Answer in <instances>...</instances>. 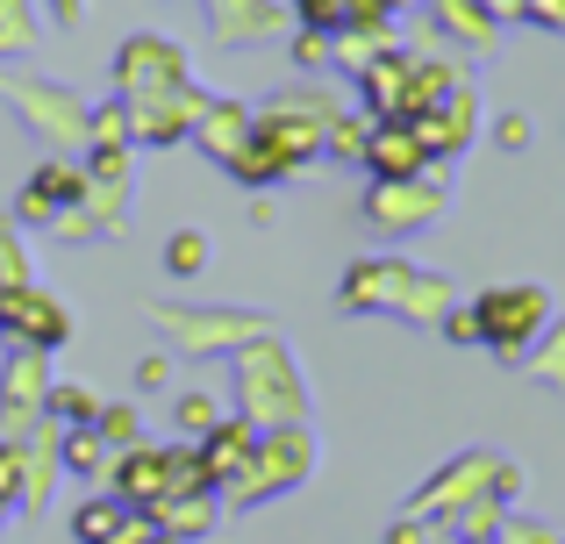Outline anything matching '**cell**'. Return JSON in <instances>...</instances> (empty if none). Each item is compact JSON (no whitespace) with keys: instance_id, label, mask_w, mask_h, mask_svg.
Instances as JSON below:
<instances>
[{"instance_id":"6da1fadb","label":"cell","mask_w":565,"mask_h":544,"mask_svg":"<svg viewBox=\"0 0 565 544\" xmlns=\"http://www.w3.org/2000/svg\"><path fill=\"white\" fill-rule=\"evenodd\" d=\"M236 402H244L250 430H294V423H308V387H301V373H294L279 337L244 344V359H236Z\"/></svg>"},{"instance_id":"7a4b0ae2","label":"cell","mask_w":565,"mask_h":544,"mask_svg":"<svg viewBox=\"0 0 565 544\" xmlns=\"http://www.w3.org/2000/svg\"><path fill=\"white\" fill-rule=\"evenodd\" d=\"M401 308V316L415 322H444V308H451V294H444V279L401 266V258H365L359 273L344 279V308Z\"/></svg>"},{"instance_id":"3957f363","label":"cell","mask_w":565,"mask_h":544,"mask_svg":"<svg viewBox=\"0 0 565 544\" xmlns=\"http://www.w3.org/2000/svg\"><path fill=\"white\" fill-rule=\"evenodd\" d=\"M472 316H480V344L501 351V359H523L530 344H537L544 330H552L558 301L544 287H487L480 301H472Z\"/></svg>"},{"instance_id":"277c9868","label":"cell","mask_w":565,"mask_h":544,"mask_svg":"<svg viewBox=\"0 0 565 544\" xmlns=\"http://www.w3.org/2000/svg\"><path fill=\"white\" fill-rule=\"evenodd\" d=\"M316 473V437L294 423V430H258V451L250 466L230 480V502H265V494H287Z\"/></svg>"},{"instance_id":"5b68a950","label":"cell","mask_w":565,"mask_h":544,"mask_svg":"<svg viewBox=\"0 0 565 544\" xmlns=\"http://www.w3.org/2000/svg\"><path fill=\"white\" fill-rule=\"evenodd\" d=\"M180 86H193V79H186V51L172 36H129L115 51V100L143 108V100H166Z\"/></svg>"},{"instance_id":"8992f818","label":"cell","mask_w":565,"mask_h":544,"mask_svg":"<svg viewBox=\"0 0 565 544\" xmlns=\"http://www.w3.org/2000/svg\"><path fill=\"white\" fill-rule=\"evenodd\" d=\"M444 215V172H415V180H373V194H365V223L380 230V237H408V230H429Z\"/></svg>"},{"instance_id":"52a82bcc","label":"cell","mask_w":565,"mask_h":544,"mask_svg":"<svg viewBox=\"0 0 565 544\" xmlns=\"http://www.w3.org/2000/svg\"><path fill=\"white\" fill-rule=\"evenodd\" d=\"M108 494H122L129 509H143V516H151V509L172 494V451H158V445H129V451H115V466H108Z\"/></svg>"},{"instance_id":"ba28073f","label":"cell","mask_w":565,"mask_h":544,"mask_svg":"<svg viewBox=\"0 0 565 544\" xmlns=\"http://www.w3.org/2000/svg\"><path fill=\"white\" fill-rule=\"evenodd\" d=\"M415 143H423L429 151V166H437V158H458L472 143V129H480V100H472V86H458L451 100H444V108H429V115H415Z\"/></svg>"},{"instance_id":"9c48e42d","label":"cell","mask_w":565,"mask_h":544,"mask_svg":"<svg viewBox=\"0 0 565 544\" xmlns=\"http://www.w3.org/2000/svg\"><path fill=\"white\" fill-rule=\"evenodd\" d=\"M57 209H86V166H57V158H51V166L29 172V186H22V201H14V215L51 230Z\"/></svg>"},{"instance_id":"30bf717a","label":"cell","mask_w":565,"mask_h":544,"mask_svg":"<svg viewBox=\"0 0 565 544\" xmlns=\"http://www.w3.org/2000/svg\"><path fill=\"white\" fill-rule=\"evenodd\" d=\"M201 108H207V100L193 94V86H180V94H166V100H143V108H129V143H137V151H151V143H180V137H193Z\"/></svg>"},{"instance_id":"8fae6325","label":"cell","mask_w":565,"mask_h":544,"mask_svg":"<svg viewBox=\"0 0 565 544\" xmlns=\"http://www.w3.org/2000/svg\"><path fill=\"white\" fill-rule=\"evenodd\" d=\"M359 100H365V115L373 122H408V51H380L373 65L359 72Z\"/></svg>"},{"instance_id":"7c38bea8","label":"cell","mask_w":565,"mask_h":544,"mask_svg":"<svg viewBox=\"0 0 565 544\" xmlns=\"http://www.w3.org/2000/svg\"><path fill=\"white\" fill-rule=\"evenodd\" d=\"M8 330L22 337V351H43V359H51V351L72 337V316H65V301L22 287V294H14V308H8Z\"/></svg>"},{"instance_id":"4fadbf2b","label":"cell","mask_w":565,"mask_h":544,"mask_svg":"<svg viewBox=\"0 0 565 544\" xmlns=\"http://www.w3.org/2000/svg\"><path fill=\"white\" fill-rule=\"evenodd\" d=\"M365 172H373V180H415V172H429V151L415 143L408 122H373V137H365Z\"/></svg>"},{"instance_id":"5bb4252c","label":"cell","mask_w":565,"mask_h":544,"mask_svg":"<svg viewBox=\"0 0 565 544\" xmlns=\"http://www.w3.org/2000/svg\"><path fill=\"white\" fill-rule=\"evenodd\" d=\"M193 451H201L207 480H215V488H230V480H236V473L250 466V451H258V430H250L244 416H230V423H215V430H207V437H201Z\"/></svg>"},{"instance_id":"9a60e30c","label":"cell","mask_w":565,"mask_h":544,"mask_svg":"<svg viewBox=\"0 0 565 544\" xmlns=\"http://www.w3.org/2000/svg\"><path fill=\"white\" fill-rule=\"evenodd\" d=\"M158 322H166L172 337H180L186 351H222V344H258V322H207L201 308H158Z\"/></svg>"},{"instance_id":"2e32d148","label":"cell","mask_w":565,"mask_h":544,"mask_svg":"<svg viewBox=\"0 0 565 544\" xmlns=\"http://www.w3.org/2000/svg\"><path fill=\"white\" fill-rule=\"evenodd\" d=\"M8 94H14V108H22V115H29L36 129H51V137H65V143H79V137H86V108H79L72 94H57V86H43V94H29V79H14Z\"/></svg>"},{"instance_id":"e0dca14e","label":"cell","mask_w":565,"mask_h":544,"mask_svg":"<svg viewBox=\"0 0 565 544\" xmlns=\"http://www.w3.org/2000/svg\"><path fill=\"white\" fill-rule=\"evenodd\" d=\"M193 143H201L215 166H222V158H236L250 143V108H244V100H207L201 122H193Z\"/></svg>"},{"instance_id":"ac0fdd59","label":"cell","mask_w":565,"mask_h":544,"mask_svg":"<svg viewBox=\"0 0 565 544\" xmlns=\"http://www.w3.org/2000/svg\"><path fill=\"white\" fill-rule=\"evenodd\" d=\"M429 8H437L444 36H451L458 51H494V43H501V29L487 22V8H480V0H429Z\"/></svg>"},{"instance_id":"d6986e66","label":"cell","mask_w":565,"mask_h":544,"mask_svg":"<svg viewBox=\"0 0 565 544\" xmlns=\"http://www.w3.org/2000/svg\"><path fill=\"white\" fill-rule=\"evenodd\" d=\"M137 516H143V509H129L122 494H94V502H79V516H72V537H79V544H115Z\"/></svg>"},{"instance_id":"ffe728a7","label":"cell","mask_w":565,"mask_h":544,"mask_svg":"<svg viewBox=\"0 0 565 544\" xmlns=\"http://www.w3.org/2000/svg\"><path fill=\"white\" fill-rule=\"evenodd\" d=\"M57 459H65V473H79V480H108V466H115V445L94 430V423H79V430H65Z\"/></svg>"},{"instance_id":"44dd1931","label":"cell","mask_w":565,"mask_h":544,"mask_svg":"<svg viewBox=\"0 0 565 544\" xmlns=\"http://www.w3.org/2000/svg\"><path fill=\"white\" fill-rule=\"evenodd\" d=\"M151 523H158L166 537L186 544V537H201L207 523H215V494H166V502L151 509Z\"/></svg>"},{"instance_id":"7402d4cb","label":"cell","mask_w":565,"mask_h":544,"mask_svg":"<svg viewBox=\"0 0 565 544\" xmlns=\"http://www.w3.org/2000/svg\"><path fill=\"white\" fill-rule=\"evenodd\" d=\"M207 8H215V22H222L230 43H250V36H265V29L279 22L273 0H207Z\"/></svg>"},{"instance_id":"603a6c76","label":"cell","mask_w":565,"mask_h":544,"mask_svg":"<svg viewBox=\"0 0 565 544\" xmlns=\"http://www.w3.org/2000/svg\"><path fill=\"white\" fill-rule=\"evenodd\" d=\"M365 137H373V115H365V108L351 115V108H344V115L330 122V137H322V151H330L337 166H365Z\"/></svg>"},{"instance_id":"cb8c5ba5","label":"cell","mask_w":565,"mask_h":544,"mask_svg":"<svg viewBox=\"0 0 565 544\" xmlns=\"http://www.w3.org/2000/svg\"><path fill=\"white\" fill-rule=\"evenodd\" d=\"M36 43V14H29V0H0V57L29 51Z\"/></svg>"},{"instance_id":"d4e9b609","label":"cell","mask_w":565,"mask_h":544,"mask_svg":"<svg viewBox=\"0 0 565 544\" xmlns=\"http://www.w3.org/2000/svg\"><path fill=\"white\" fill-rule=\"evenodd\" d=\"M94 430H100V437H108V445H115V451H129V445H143V423H137V408H129V402H108V408H100V416H94Z\"/></svg>"},{"instance_id":"484cf974","label":"cell","mask_w":565,"mask_h":544,"mask_svg":"<svg viewBox=\"0 0 565 544\" xmlns=\"http://www.w3.org/2000/svg\"><path fill=\"white\" fill-rule=\"evenodd\" d=\"M166 266L180 273V279H193V273L207 266V237H201V230H172V244H166Z\"/></svg>"},{"instance_id":"4316f807","label":"cell","mask_w":565,"mask_h":544,"mask_svg":"<svg viewBox=\"0 0 565 544\" xmlns=\"http://www.w3.org/2000/svg\"><path fill=\"white\" fill-rule=\"evenodd\" d=\"M172 423H180V430H193V437H207L215 430V394H180V402H172Z\"/></svg>"},{"instance_id":"83f0119b","label":"cell","mask_w":565,"mask_h":544,"mask_svg":"<svg viewBox=\"0 0 565 544\" xmlns=\"http://www.w3.org/2000/svg\"><path fill=\"white\" fill-rule=\"evenodd\" d=\"M337 29H394V8H386V0H344V8H337Z\"/></svg>"},{"instance_id":"f1b7e54d","label":"cell","mask_w":565,"mask_h":544,"mask_svg":"<svg viewBox=\"0 0 565 544\" xmlns=\"http://www.w3.org/2000/svg\"><path fill=\"white\" fill-rule=\"evenodd\" d=\"M51 416H65L72 430H79V423L100 416V402H94V394H79V387H51Z\"/></svg>"},{"instance_id":"f546056e","label":"cell","mask_w":565,"mask_h":544,"mask_svg":"<svg viewBox=\"0 0 565 544\" xmlns=\"http://www.w3.org/2000/svg\"><path fill=\"white\" fill-rule=\"evenodd\" d=\"M530 365H537V380L565 387V322H558V330H544V344H537V359H530Z\"/></svg>"},{"instance_id":"4dcf8cb0","label":"cell","mask_w":565,"mask_h":544,"mask_svg":"<svg viewBox=\"0 0 565 544\" xmlns=\"http://www.w3.org/2000/svg\"><path fill=\"white\" fill-rule=\"evenodd\" d=\"M287 8H294V22H301V29L337 36V8H344V0H287Z\"/></svg>"},{"instance_id":"1f68e13d","label":"cell","mask_w":565,"mask_h":544,"mask_svg":"<svg viewBox=\"0 0 565 544\" xmlns=\"http://www.w3.org/2000/svg\"><path fill=\"white\" fill-rule=\"evenodd\" d=\"M294 65L322 72V65H330V36H322V29H301V36H294Z\"/></svg>"},{"instance_id":"d6a6232c","label":"cell","mask_w":565,"mask_h":544,"mask_svg":"<svg viewBox=\"0 0 565 544\" xmlns=\"http://www.w3.org/2000/svg\"><path fill=\"white\" fill-rule=\"evenodd\" d=\"M494 143H501V151H523V143H530V115L523 108H501L494 115Z\"/></svg>"},{"instance_id":"836d02e7","label":"cell","mask_w":565,"mask_h":544,"mask_svg":"<svg viewBox=\"0 0 565 544\" xmlns=\"http://www.w3.org/2000/svg\"><path fill=\"white\" fill-rule=\"evenodd\" d=\"M51 230H57V237H72V244H86V237H100V223H94V209H57V215H51Z\"/></svg>"},{"instance_id":"e575fe53","label":"cell","mask_w":565,"mask_h":544,"mask_svg":"<svg viewBox=\"0 0 565 544\" xmlns=\"http://www.w3.org/2000/svg\"><path fill=\"white\" fill-rule=\"evenodd\" d=\"M444 337H451V344H480V316H472V301L444 308Z\"/></svg>"},{"instance_id":"d590c367","label":"cell","mask_w":565,"mask_h":544,"mask_svg":"<svg viewBox=\"0 0 565 544\" xmlns=\"http://www.w3.org/2000/svg\"><path fill=\"white\" fill-rule=\"evenodd\" d=\"M166 380H172V359H166V351H151V359H137V387H143V394H158Z\"/></svg>"},{"instance_id":"8d00e7d4","label":"cell","mask_w":565,"mask_h":544,"mask_svg":"<svg viewBox=\"0 0 565 544\" xmlns=\"http://www.w3.org/2000/svg\"><path fill=\"white\" fill-rule=\"evenodd\" d=\"M523 22H530V29H565V0H530Z\"/></svg>"},{"instance_id":"74e56055","label":"cell","mask_w":565,"mask_h":544,"mask_svg":"<svg viewBox=\"0 0 565 544\" xmlns=\"http://www.w3.org/2000/svg\"><path fill=\"white\" fill-rule=\"evenodd\" d=\"M480 8H487V22H523V8H530V0H480Z\"/></svg>"},{"instance_id":"f35d334b","label":"cell","mask_w":565,"mask_h":544,"mask_svg":"<svg viewBox=\"0 0 565 544\" xmlns=\"http://www.w3.org/2000/svg\"><path fill=\"white\" fill-rule=\"evenodd\" d=\"M57 22H79V0H57Z\"/></svg>"},{"instance_id":"ab89813d","label":"cell","mask_w":565,"mask_h":544,"mask_svg":"<svg viewBox=\"0 0 565 544\" xmlns=\"http://www.w3.org/2000/svg\"><path fill=\"white\" fill-rule=\"evenodd\" d=\"M8 308H14V294H8V287H0V330H8Z\"/></svg>"},{"instance_id":"60d3db41","label":"cell","mask_w":565,"mask_h":544,"mask_svg":"<svg viewBox=\"0 0 565 544\" xmlns=\"http://www.w3.org/2000/svg\"><path fill=\"white\" fill-rule=\"evenodd\" d=\"M151 544H180V537H166V531H158V523H151Z\"/></svg>"},{"instance_id":"b9f144b4","label":"cell","mask_w":565,"mask_h":544,"mask_svg":"<svg viewBox=\"0 0 565 544\" xmlns=\"http://www.w3.org/2000/svg\"><path fill=\"white\" fill-rule=\"evenodd\" d=\"M386 8H394V14H401V8H415V0H386Z\"/></svg>"}]
</instances>
